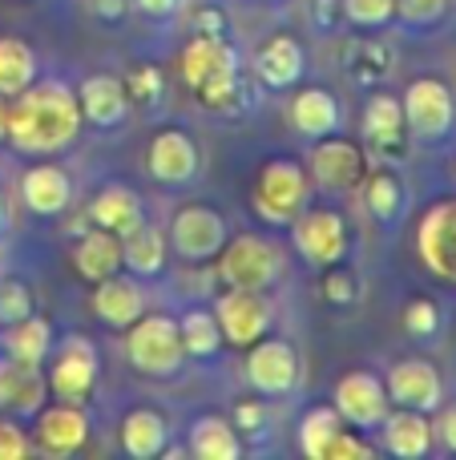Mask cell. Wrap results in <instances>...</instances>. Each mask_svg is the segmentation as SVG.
Segmentation results:
<instances>
[{
	"instance_id": "cell-1",
	"label": "cell",
	"mask_w": 456,
	"mask_h": 460,
	"mask_svg": "<svg viewBox=\"0 0 456 460\" xmlns=\"http://www.w3.org/2000/svg\"><path fill=\"white\" fill-rule=\"evenodd\" d=\"M4 110V142L16 154H61L81 129V105L65 81H32Z\"/></svg>"
},
{
	"instance_id": "cell-2",
	"label": "cell",
	"mask_w": 456,
	"mask_h": 460,
	"mask_svg": "<svg viewBox=\"0 0 456 460\" xmlns=\"http://www.w3.org/2000/svg\"><path fill=\"white\" fill-rule=\"evenodd\" d=\"M182 77L190 89H198L206 105L231 110L239 97V57L218 32H198L182 49Z\"/></svg>"
},
{
	"instance_id": "cell-3",
	"label": "cell",
	"mask_w": 456,
	"mask_h": 460,
	"mask_svg": "<svg viewBox=\"0 0 456 460\" xmlns=\"http://www.w3.org/2000/svg\"><path fill=\"white\" fill-rule=\"evenodd\" d=\"M126 356L142 376H174L186 359L182 332L170 315H137L126 327Z\"/></svg>"
},
{
	"instance_id": "cell-4",
	"label": "cell",
	"mask_w": 456,
	"mask_h": 460,
	"mask_svg": "<svg viewBox=\"0 0 456 460\" xmlns=\"http://www.w3.org/2000/svg\"><path fill=\"white\" fill-rule=\"evenodd\" d=\"M404 121H408L412 137L420 142H444L452 134L456 121V97L441 77H417L400 102Z\"/></svg>"
},
{
	"instance_id": "cell-5",
	"label": "cell",
	"mask_w": 456,
	"mask_h": 460,
	"mask_svg": "<svg viewBox=\"0 0 456 460\" xmlns=\"http://www.w3.org/2000/svg\"><path fill=\"white\" fill-rule=\"evenodd\" d=\"M218 275L239 291H267L279 279V251H275V243H267L259 234H242L234 243H223Z\"/></svg>"
},
{
	"instance_id": "cell-6",
	"label": "cell",
	"mask_w": 456,
	"mask_h": 460,
	"mask_svg": "<svg viewBox=\"0 0 456 460\" xmlns=\"http://www.w3.org/2000/svg\"><path fill=\"white\" fill-rule=\"evenodd\" d=\"M307 199V174L299 162L275 158L263 166L255 186V210L267 218V223H291L299 215Z\"/></svg>"
},
{
	"instance_id": "cell-7",
	"label": "cell",
	"mask_w": 456,
	"mask_h": 460,
	"mask_svg": "<svg viewBox=\"0 0 456 460\" xmlns=\"http://www.w3.org/2000/svg\"><path fill=\"white\" fill-rule=\"evenodd\" d=\"M45 384L57 400H65V404H85L93 384H97V348L85 340V335H69V340L57 348Z\"/></svg>"
},
{
	"instance_id": "cell-8",
	"label": "cell",
	"mask_w": 456,
	"mask_h": 460,
	"mask_svg": "<svg viewBox=\"0 0 456 460\" xmlns=\"http://www.w3.org/2000/svg\"><path fill=\"white\" fill-rule=\"evenodd\" d=\"M420 262L444 283H456V199H444L425 210L417 226Z\"/></svg>"
},
{
	"instance_id": "cell-9",
	"label": "cell",
	"mask_w": 456,
	"mask_h": 460,
	"mask_svg": "<svg viewBox=\"0 0 456 460\" xmlns=\"http://www.w3.org/2000/svg\"><path fill=\"white\" fill-rule=\"evenodd\" d=\"M215 319H218V332H223L226 343L234 348H250L255 340H263L271 332V303L263 299V291H231L218 299L215 307Z\"/></svg>"
},
{
	"instance_id": "cell-10",
	"label": "cell",
	"mask_w": 456,
	"mask_h": 460,
	"mask_svg": "<svg viewBox=\"0 0 456 460\" xmlns=\"http://www.w3.org/2000/svg\"><path fill=\"white\" fill-rule=\"evenodd\" d=\"M247 380L255 392L263 396H287L299 380V356L287 340H255L250 343V356H247Z\"/></svg>"
},
{
	"instance_id": "cell-11",
	"label": "cell",
	"mask_w": 456,
	"mask_h": 460,
	"mask_svg": "<svg viewBox=\"0 0 456 460\" xmlns=\"http://www.w3.org/2000/svg\"><path fill=\"white\" fill-rule=\"evenodd\" d=\"M295 246L311 267H336L347 254V223L336 210L295 215Z\"/></svg>"
},
{
	"instance_id": "cell-12",
	"label": "cell",
	"mask_w": 456,
	"mask_h": 460,
	"mask_svg": "<svg viewBox=\"0 0 456 460\" xmlns=\"http://www.w3.org/2000/svg\"><path fill=\"white\" fill-rule=\"evenodd\" d=\"M384 388H388V400H396L400 408H417V412H436L444 400L441 372H436V364H428L420 356L392 364Z\"/></svg>"
},
{
	"instance_id": "cell-13",
	"label": "cell",
	"mask_w": 456,
	"mask_h": 460,
	"mask_svg": "<svg viewBox=\"0 0 456 460\" xmlns=\"http://www.w3.org/2000/svg\"><path fill=\"white\" fill-rule=\"evenodd\" d=\"M226 243V223L218 210L210 207H182L170 223V246L182 259H215Z\"/></svg>"
},
{
	"instance_id": "cell-14",
	"label": "cell",
	"mask_w": 456,
	"mask_h": 460,
	"mask_svg": "<svg viewBox=\"0 0 456 460\" xmlns=\"http://www.w3.org/2000/svg\"><path fill=\"white\" fill-rule=\"evenodd\" d=\"M388 388L380 376L372 372H347L336 384V412L344 416V424L355 429H380V420L388 416Z\"/></svg>"
},
{
	"instance_id": "cell-15",
	"label": "cell",
	"mask_w": 456,
	"mask_h": 460,
	"mask_svg": "<svg viewBox=\"0 0 456 460\" xmlns=\"http://www.w3.org/2000/svg\"><path fill=\"white\" fill-rule=\"evenodd\" d=\"M89 440V416L81 404H65L57 400L53 408L40 404L37 412V448L45 456H73L77 448H85Z\"/></svg>"
},
{
	"instance_id": "cell-16",
	"label": "cell",
	"mask_w": 456,
	"mask_h": 460,
	"mask_svg": "<svg viewBox=\"0 0 456 460\" xmlns=\"http://www.w3.org/2000/svg\"><path fill=\"white\" fill-rule=\"evenodd\" d=\"M311 178L323 186V190H352V186H360L364 178H368L360 146L328 134L311 150Z\"/></svg>"
},
{
	"instance_id": "cell-17",
	"label": "cell",
	"mask_w": 456,
	"mask_h": 460,
	"mask_svg": "<svg viewBox=\"0 0 456 460\" xmlns=\"http://www.w3.org/2000/svg\"><path fill=\"white\" fill-rule=\"evenodd\" d=\"M48 396V384L40 364L0 356V412L8 416H37Z\"/></svg>"
},
{
	"instance_id": "cell-18",
	"label": "cell",
	"mask_w": 456,
	"mask_h": 460,
	"mask_svg": "<svg viewBox=\"0 0 456 460\" xmlns=\"http://www.w3.org/2000/svg\"><path fill=\"white\" fill-rule=\"evenodd\" d=\"M145 166H150V174L158 178V182L182 186L198 174V146H194L190 134H182V129H162L150 142Z\"/></svg>"
},
{
	"instance_id": "cell-19",
	"label": "cell",
	"mask_w": 456,
	"mask_h": 460,
	"mask_svg": "<svg viewBox=\"0 0 456 460\" xmlns=\"http://www.w3.org/2000/svg\"><path fill=\"white\" fill-rule=\"evenodd\" d=\"M21 202L40 218H53V215H65L73 202V182L61 166L53 162H40V166L24 170L21 178Z\"/></svg>"
},
{
	"instance_id": "cell-20",
	"label": "cell",
	"mask_w": 456,
	"mask_h": 460,
	"mask_svg": "<svg viewBox=\"0 0 456 460\" xmlns=\"http://www.w3.org/2000/svg\"><path fill=\"white\" fill-rule=\"evenodd\" d=\"M77 105H81V118L93 121V126H101V129L118 126L129 113L126 81H118L113 73H93V77H85V85H81Z\"/></svg>"
},
{
	"instance_id": "cell-21",
	"label": "cell",
	"mask_w": 456,
	"mask_h": 460,
	"mask_svg": "<svg viewBox=\"0 0 456 460\" xmlns=\"http://www.w3.org/2000/svg\"><path fill=\"white\" fill-rule=\"evenodd\" d=\"M93 315L110 327H129L137 315H145V295L134 279L110 275L93 283Z\"/></svg>"
},
{
	"instance_id": "cell-22",
	"label": "cell",
	"mask_w": 456,
	"mask_h": 460,
	"mask_svg": "<svg viewBox=\"0 0 456 460\" xmlns=\"http://www.w3.org/2000/svg\"><path fill=\"white\" fill-rule=\"evenodd\" d=\"M73 267H77L81 279L89 283H101V279L118 275L121 270V234L105 226H93V230H81L77 246H73Z\"/></svg>"
},
{
	"instance_id": "cell-23",
	"label": "cell",
	"mask_w": 456,
	"mask_h": 460,
	"mask_svg": "<svg viewBox=\"0 0 456 460\" xmlns=\"http://www.w3.org/2000/svg\"><path fill=\"white\" fill-rule=\"evenodd\" d=\"M380 429H384V448L392 456L417 460V456H428V448H433V424H428V412H417V408L388 412L384 420H380Z\"/></svg>"
},
{
	"instance_id": "cell-24",
	"label": "cell",
	"mask_w": 456,
	"mask_h": 460,
	"mask_svg": "<svg viewBox=\"0 0 456 460\" xmlns=\"http://www.w3.org/2000/svg\"><path fill=\"white\" fill-rule=\"evenodd\" d=\"M255 73L263 77V85H271V89L295 85V81L303 77V45H299L295 37H287V32L271 37L263 49H259Z\"/></svg>"
},
{
	"instance_id": "cell-25",
	"label": "cell",
	"mask_w": 456,
	"mask_h": 460,
	"mask_svg": "<svg viewBox=\"0 0 456 460\" xmlns=\"http://www.w3.org/2000/svg\"><path fill=\"white\" fill-rule=\"evenodd\" d=\"M89 223L113 230V234H129L137 223H145L142 199H137L129 186H105V190H97V199L89 202Z\"/></svg>"
},
{
	"instance_id": "cell-26",
	"label": "cell",
	"mask_w": 456,
	"mask_h": 460,
	"mask_svg": "<svg viewBox=\"0 0 456 460\" xmlns=\"http://www.w3.org/2000/svg\"><path fill=\"white\" fill-rule=\"evenodd\" d=\"M121 267H129L137 279H153L166 267V234L153 223H137L129 234H121Z\"/></svg>"
},
{
	"instance_id": "cell-27",
	"label": "cell",
	"mask_w": 456,
	"mask_h": 460,
	"mask_svg": "<svg viewBox=\"0 0 456 460\" xmlns=\"http://www.w3.org/2000/svg\"><path fill=\"white\" fill-rule=\"evenodd\" d=\"M291 126L303 137H328L339 129V102L328 89H303L291 102Z\"/></svg>"
},
{
	"instance_id": "cell-28",
	"label": "cell",
	"mask_w": 456,
	"mask_h": 460,
	"mask_svg": "<svg viewBox=\"0 0 456 460\" xmlns=\"http://www.w3.org/2000/svg\"><path fill=\"white\" fill-rule=\"evenodd\" d=\"M400 134H404V110L396 97L376 93L364 110V137H368L372 150L380 154H396L400 150Z\"/></svg>"
},
{
	"instance_id": "cell-29",
	"label": "cell",
	"mask_w": 456,
	"mask_h": 460,
	"mask_svg": "<svg viewBox=\"0 0 456 460\" xmlns=\"http://www.w3.org/2000/svg\"><path fill=\"white\" fill-rule=\"evenodd\" d=\"M166 437H170V429L153 408H134V412L121 420V448L137 460L166 453Z\"/></svg>"
},
{
	"instance_id": "cell-30",
	"label": "cell",
	"mask_w": 456,
	"mask_h": 460,
	"mask_svg": "<svg viewBox=\"0 0 456 460\" xmlns=\"http://www.w3.org/2000/svg\"><path fill=\"white\" fill-rule=\"evenodd\" d=\"M53 351V323L40 315H24L8 323L4 332V356L24 359V364H45Z\"/></svg>"
},
{
	"instance_id": "cell-31",
	"label": "cell",
	"mask_w": 456,
	"mask_h": 460,
	"mask_svg": "<svg viewBox=\"0 0 456 460\" xmlns=\"http://www.w3.org/2000/svg\"><path fill=\"white\" fill-rule=\"evenodd\" d=\"M37 53L29 40L21 37H0V97H16L21 89H29L37 81Z\"/></svg>"
},
{
	"instance_id": "cell-32",
	"label": "cell",
	"mask_w": 456,
	"mask_h": 460,
	"mask_svg": "<svg viewBox=\"0 0 456 460\" xmlns=\"http://www.w3.org/2000/svg\"><path fill=\"white\" fill-rule=\"evenodd\" d=\"M190 453L198 460H234L242 453V440L231 420H223V416H202L190 429Z\"/></svg>"
},
{
	"instance_id": "cell-33",
	"label": "cell",
	"mask_w": 456,
	"mask_h": 460,
	"mask_svg": "<svg viewBox=\"0 0 456 460\" xmlns=\"http://www.w3.org/2000/svg\"><path fill=\"white\" fill-rule=\"evenodd\" d=\"M344 432V416L336 408H311V412L299 420V448L311 460L328 456V445Z\"/></svg>"
},
{
	"instance_id": "cell-34",
	"label": "cell",
	"mask_w": 456,
	"mask_h": 460,
	"mask_svg": "<svg viewBox=\"0 0 456 460\" xmlns=\"http://www.w3.org/2000/svg\"><path fill=\"white\" fill-rule=\"evenodd\" d=\"M178 332H182L186 356L206 359V356H215V351L223 348V332H218V319L210 315V311H190V315H182Z\"/></svg>"
},
{
	"instance_id": "cell-35",
	"label": "cell",
	"mask_w": 456,
	"mask_h": 460,
	"mask_svg": "<svg viewBox=\"0 0 456 460\" xmlns=\"http://www.w3.org/2000/svg\"><path fill=\"white\" fill-rule=\"evenodd\" d=\"M364 199H368L372 215L384 218V223H392V218L404 210V186H400V178H396V174L380 170V174L368 178V186H364Z\"/></svg>"
},
{
	"instance_id": "cell-36",
	"label": "cell",
	"mask_w": 456,
	"mask_h": 460,
	"mask_svg": "<svg viewBox=\"0 0 456 460\" xmlns=\"http://www.w3.org/2000/svg\"><path fill=\"white\" fill-rule=\"evenodd\" d=\"M32 315V291L21 279H0V323H16V319Z\"/></svg>"
},
{
	"instance_id": "cell-37",
	"label": "cell",
	"mask_w": 456,
	"mask_h": 460,
	"mask_svg": "<svg viewBox=\"0 0 456 460\" xmlns=\"http://www.w3.org/2000/svg\"><path fill=\"white\" fill-rule=\"evenodd\" d=\"M344 16L364 29H380L396 16V0H344Z\"/></svg>"
},
{
	"instance_id": "cell-38",
	"label": "cell",
	"mask_w": 456,
	"mask_h": 460,
	"mask_svg": "<svg viewBox=\"0 0 456 460\" xmlns=\"http://www.w3.org/2000/svg\"><path fill=\"white\" fill-rule=\"evenodd\" d=\"M449 13V0H396V16L408 24H436Z\"/></svg>"
},
{
	"instance_id": "cell-39",
	"label": "cell",
	"mask_w": 456,
	"mask_h": 460,
	"mask_svg": "<svg viewBox=\"0 0 456 460\" xmlns=\"http://www.w3.org/2000/svg\"><path fill=\"white\" fill-rule=\"evenodd\" d=\"M436 323H441V311H436V303L428 299H417L404 307V327H408L412 335H433Z\"/></svg>"
},
{
	"instance_id": "cell-40",
	"label": "cell",
	"mask_w": 456,
	"mask_h": 460,
	"mask_svg": "<svg viewBox=\"0 0 456 460\" xmlns=\"http://www.w3.org/2000/svg\"><path fill=\"white\" fill-rule=\"evenodd\" d=\"M32 453V440L13 420H0V460H21Z\"/></svg>"
},
{
	"instance_id": "cell-41",
	"label": "cell",
	"mask_w": 456,
	"mask_h": 460,
	"mask_svg": "<svg viewBox=\"0 0 456 460\" xmlns=\"http://www.w3.org/2000/svg\"><path fill=\"white\" fill-rule=\"evenodd\" d=\"M364 456H372V448L364 445L360 437H352V432L344 429V432H339V437L328 445V456H323V460H364Z\"/></svg>"
},
{
	"instance_id": "cell-42",
	"label": "cell",
	"mask_w": 456,
	"mask_h": 460,
	"mask_svg": "<svg viewBox=\"0 0 456 460\" xmlns=\"http://www.w3.org/2000/svg\"><path fill=\"white\" fill-rule=\"evenodd\" d=\"M323 295L331 303H352L355 299V283L344 267H328V279H323Z\"/></svg>"
},
{
	"instance_id": "cell-43",
	"label": "cell",
	"mask_w": 456,
	"mask_h": 460,
	"mask_svg": "<svg viewBox=\"0 0 456 460\" xmlns=\"http://www.w3.org/2000/svg\"><path fill=\"white\" fill-rule=\"evenodd\" d=\"M158 89H162L158 69H137L134 77H129L126 93H129V97H145V102H153V97H158Z\"/></svg>"
},
{
	"instance_id": "cell-44",
	"label": "cell",
	"mask_w": 456,
	"mask_h": 460,
	"mask_svg": "<svg viewBox=\"0 0 456 460\" xmlns=\"http://www.w3.org/2000/svg\"><path fill=\"white\" fill-rule=\"evenodd\" d=\"M263 420H267L263 404H239V412H234V429H247V432H259Z\"/></svg>"
},
{
	"instance_id": "cell-45",
	"label": "cell",
	"mask_w": 456,
	"mask_h": 460,
	"mask_svg": "<svg viewBox=\"0 0 456 460\" xmlns=\"http://www.w3.org/2000/svg\"><path fill=\"white\" fill-rule=\"evenodd\" d=\"M93 4V13L101 16V21H118L121 13H126V0H89Z\"/></svg>"
},
{
	"instance_id": "cell-46",
	"label": "cell",
	"mask_w": 456,
	"mask_h": 460,
	"mask_svg": "<svg viewBox=\"0 0 456 460\" xmlns=\"http://www.w3.org/2000/svg\"><path fill=\"white\" fill-rule=\"evenodd\" d=\"M142 13H150V16H170L178 8V0H134Z\"/></svg>"
},
{
	"instance_id": "cell-47",
	"label": "cell",
	"mask_w": 456,
	"mask_h": 460,
	"mask_svg": "<svg viewBox=\"0 0 456 460\" xmlns=\"http://www.w3.org/2000/svg\"><path fill=\"white\" fill-rule=\"evenodd\" d=\"M441 437H444V445H449L452 453H456V408L441 420Z\"/></svg>"
},
{
	"instance_id": "cell-48",
	"label": "cell",
	"mask_w": 456,
	"mask_h": 460,
	"mask_svg": "<svg viewBox=\"0 0 456 460\" xmlns=\"http://www.w3.org/2000/svg\"><path fill=\"white\" fill-rule=\"evenodd\" d=\"M198 29L202 32H218V29H223V16H218V13H202L198 16Z\"/></svg>"
},
{
	"instance_id": "cell-49",
	"label": "cell",
	"mask_w": 456,
	"mask_h": 460,
	"mask_svg": "<svg viewBox=\"0 0 456 460\" xmlns=\"http://www.w3.org/2000/svg\"><path fill=\"white\" fill-rule=\"evenodd\" d=\"M8 226V202H4V190H0V234H4Z\"/></svg>"
},
{
	"instance_id": "cell-50",
	"label": "cell",
	"mask_w": 456,
	"mask_h": 460,
	"mask_svg": "<svg viewBox=\"0 0 456 460\" xmlns=\"http://www.w3.org/2000/svg\"><path fill=\"white\" fill-rule=\"evenodd\" d=\"M4 110H8V102L0 97V142H4Z\"/></svg>"
}]
</instances>
